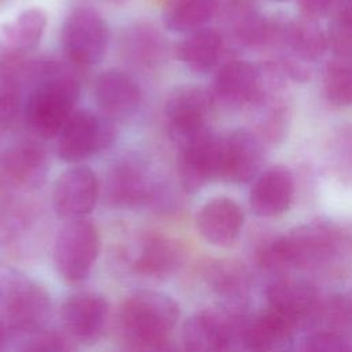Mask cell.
I'll use <instances>...</instances> for the list:
<instances>
[{"mask_svg":"<svg viewBox=\"0 0 352 352\" xmlns=\"http://www.w3.org/2000/svg\"><path fill=\"white\" fill-rule=\"evenodd\" d=\"M179 319L173 298L154 290H139L128 296L120 309L124 338L139 351L169 341Z\"/></svg>","mask_w":352,"mask_h":352,"instance_id":"obj_2","label":"cell"},{"mask_svg":"<svg viewBox=\"0 0 352 352\" xmlns=\"http://www.w3.org/2000/svg\"><path fill=\"white\" fill-rule=\"evenodd\" d=\"M267 301L270 309L293 327L312 318L318 309V294L314 286L296 278L275 280L267 290Z\"/></svg>","mask_w":352,"mask_h":352,"instance_id":"obj_12","label":"cell"},{"mask_svg":"<svg viewBox=\"0 0 352 352\" xmlns=\"http://www.w3.org/2000/svg\"><path fill=\"white\" fill-rule=\"evenodd\" d=\"M60 38L63 51L73 63L92 66L106 54L109 28L95 8L78 7L66 16Z\"/></svg>","mask_w":352,"mask_h":352,"instance_id":"obj_5","label":"cell"},{"mask_svg":"<svg viewBox=\"0 0 352 352\" xmlns=\"http://www.w3.org/2000/svg\"><path fill=\"white\" fill-rule=\"evenodd\" d=\"M205 278L209 286L228 301L241 300L249 289V278L243 267L231 261H214L208 265Z\"/></svg>","mask_w":352,"mask_h":352,"instance_id":"obj_28","label":"cell"},{"mask_svg":"<svg viewBox=\"0 0 352 352\" xmlns=\"http://www.w3.org/2000/svg\"><path fill=\"white\" fill-rule=\"evenodd\" d=\"M324 92L327 99L337 106L352 104V63L341 65L329 73Z\"/></svg>","mask_w":352,"mask_h":352,"instance_id":"obj_31","label":"cell"},{"mask_svg":"<svg viewBox=\"0 0 352 352\" xmlns=\"http://www.w3.org/2000/svg\"><path fill=\"white\" fill-rule=\"evenodd\" d=\"M99 194V182L94 170L88 166H74L56 179L52 190V202L60 217L77 220L92 212Z\"/></svg>","mask_w":352,"mask_h":352,"instance_id":"obj_8","label":"cell"},{"mask_svg":"<svg viewBox=\"0 0 352 352\" xmlns=\"http://www.w3.org/2000/svg\"><path fill=\"white\" fill-rule=\"evenodd\" d=\"M99 248V232L91 221L69 220L59 230L54 245V264L58 274L70 283L84 280L98 258Z\"/></svg>","mask_w":352,"mask_h":352,"instance_id":"obj_3","label":"cell"},{"mask_svg":"<svg viewBox=\"0 0 352 352\" xmlns=\"http://www.w3.org/2000/svg\"><path fill=\"white\" fill-rule=\"evenodd\" d=\"M47 158L36 144H21L10 150L3 160V173L14 186L36 188L47 176Z\"/></svg>","mask_w":352,"mask_h":352,"instance_id":"obj_21","label":"cell"},{"mask_svg":"<svg viewBox=\"0 0 352 352\" xmlns=\"http://www.w3.org/2000/svg\"><path fill=\"white\" fill-rule=\"evenodd\" d=\"M80 81L72 70L54 60H41L40 74L23 103L26 126L43 139L58 136L76 111Z\"/></svg>","mask_w":352,"mask_h":352,"instance_id":"obj_1","label":"cell"},{"mask_svg":"<svg viewBox=\"0 0 352 352\" xmlns=\"http://www.w3.org/2000/svg\"><path fill=\"white\" fill-rule=\"evenodd\" d=\"M217 10V0H172L165 11V26L175 33H192L205 28Z\"/></svg>","mask_w":352,"mask_h":352,"instance_id":"obj_25","label":"cell"},{"mask_svg":"<svg viewBox=\"0 0 352 352\" xmlns=\"http://www.w3.org/2000/svg\"><path fill=\"white\" fill-rule=\"evenodd\" d=\"M275 1H285V0H275Z\"/></svg>","mask_w":352,"mask_h":352,"instance_id":"obj_38","label":"cell"},{"mask_svg":"<svg viewBox=\"0 0 352 352\" xmlns=\"http://www.w3.org/2000/svg\"><path fill=\"white\" fill-rule=\"evenodd\" d=\"M294 192L293 176L283 166L267 169L254 183L250 191V208L261 217H274L286 212Z\"/></svg>","mask_w":352,"mask_h":352,"instance_id":"obj_18","label":"cell"},{"mask_svg":"<svg viewBox=\"0 0 352 352\" xmlns=\"http://www.w3.org/2000/svg\"><path fill=\"white\" fill-rule=\"evenodd\" d=\"M231 337V326L221 315L202 311L183 326V352H230Z\"/></svg>","mask_w":352,"mask_h":352,"instance_id":"obj_17","label":"cell"},{"mask_svg":"<svg viewBox=\"0 0 352 352\" xmlns=\"http://www.w3.org/2000/svg\"><path fill=\"white\" fill-rule=\"evenodd\" d=\"M243 226V212L230 198L208 201L197 214L199 235L210 245L230 246L239 235Z\"/></svg>","mask_w":352,"mask_h":352,"instance_id":"obj_14","label":"cell"},{"mask_svg":"<svg viewBox=\"0 0 352 352\" xmlns=\"http://www.w3.org/2000/svg\"><path fill=\"white\" fill-rule=\"evenodd\" d=\"M223 51V38L214 29L202 28L188 33L176 45V56L190 70L208 73L214 69Z\"/></svg>","mask_w":352,"mask_h":352,"instance_id":"obj_22","label":"cell"},{"mask_svg":"<svg viewBox=\"0 0 352 352\" xmlns=\"http://www.w3.org/2000/svg\"><path fill=\"white\" fill-rule=\"evenodd\" d=\"M182 264V249L173 239L157 236L142 248L133 265L135 270L150 278H165Z\"/></svg>","mask_w":352,"mask_h":352,"instance_id":"obj_24","label":"cell"},{"mask_svg":"<svg viewBox=\"0 0 352 352\" xmlns=\"http://www.w3.org/2000/svg\"><path fill=\"white\" fill-rule=\"evenodd\" d=\"M107 301L96 293L70 296L62 305V322L69 333L80 341H95L106 323Z\"/></svg>","mask_w":352,"mask_h":352,"instance_id":"obj_13","label":"cell"},{"mask_svg":"<svg viewBox=\"0 0 352 352\" xmlns=\"http://www.w3.org/2000/svg\"><path fill=\"white\" fill-rule=\"evenodd\" d=\"M224 140L209 129L179 146L177 170L183 188L195 192L214 179L223 177Z\"/></svg>","mask_w":352,"mask_h":352,"instance_id":"obj_6","label":"cell"},{"mask_svg":"<svg viewBox=\"0 0 352 352\" xmlns=\"http://www.w3.org/2000/svg\"><path fill=\"white\" fill-rule=\"evenodd\" d=\"M282 41L296 56L308 62L320 58L327 45L323 33L309 21H297L286 26Z\"/></svg>","mask_w":352,"mask_h":352,"instance_id":"obj_27","label":"cell"},{"mask_svg":"<svg viewBox=\"0 0 352 352\" xmlns=\"http://www.w3.org/2000/svg\"><path fill=\"white\" fill-rule=\"evenodd\" d=\"M22 104V85L0 63V125L10 124Z\"/></svg>","mask_w":352,"mask_h":352,"instance_id":"obj_30","label":"cell"},{"mask_svg":"<svg viewBox=\"0 0 352 352\" xmlns=\"http://www.w3.org/2000/svg\"><path fill=\"white\" fill-rule=\"evenodd\" d=\"M263 144L248 129H236L224 140L223 177L234 183L250 182L263 162Z\"/></svg>","mask_w":352,"mask_h":352,"instance_id":"obj_16","label":"cell"},{"mask_svg":"<svg viewBox=\"0 0 352 352\" xmlns=\"http://www.w3.org/2000/svg\"><path fill=\"white\" fill-rule=\"evenodd\" d=\"M292 268H314L327 261L337 249L336 231L323 223L297 227L282 236Z\"/></svg>","mask_w":352,"mask_h":352,"instance_id":"obj_9","label":"cell"},{"mask_svg":"<svg viewBox=\"0 0 352 352\" xmlns=\"http://www.w3.org/2000/svg\"><path fill=\"white\" fill-rule=\"evenodd\" d=\"M95 99L102 114L110 120H122L138 110L142 92L138 82L128 73L109 69L95 80Z\"/></svg>","mask_w":352,"mask_h":352,"instance_id":"obj_11","label":"cell"},{"mask_svg":"<svg viewBox=\"0 0 352 352\" xmlns=\"http://www.w3.org/2000/svg\"><path fill=\"white\" fill-rule=\"evenodd\" d=\"M260 73L249 62L232 60L217 72L212 95L221 104L238 109L257 100L261 95Z\"/></svg>","mask_w":352,"mask_h":352,"instance_id":"obj_10","label":"cell"},{"mask_svg":"<svg viewBox=\"0 0 352 352\" xmlns=\"http://www.w3.org/2000/svg\"><path fill=\"white\" fill-rule=\"evenodd\" d=\"M4 305L6 316L12 327L33 330L44 322L50 301L43 287L29 280H22L11 286Z\"/></svg>","mask_w":352,"mask_h":352,"instance_id":"obj_19","label":"cell"},{"mask_svg":"<svg viewBox=\"0 0 352 352\" xmlns=\"http://www.w3.org/2000/svg\"><path fill=\"white\" fill-rule=\"evenodd\" d=\"M100 1H104V3H109V4L117 6V4H124V3L128 1V0H100Z\"/></svg>","mask_w":352,"mask_h":352,"instance_id":"obj_37","label":"cell"},{"mask_svg":"<svg viewBox=\"0 0 352 352\" xmlns=\"http://www.w3.org/2000/svg\"><path fill=\"white\" fill-rule=\"evenodd\" d=\"M293 326L271 309L254 318L243 331V338L252 352H278L290 340Z\"/></svg>","mask_w":352,"mask_h":352,"instance_id":"obj_23","label":"cell"},{"mask_svg":"<svg viewBox=\"0 0 352 352\" xmlns=\"http://www.w3.org/2000/svg\"><path fill=\"white\" fill-rule=\"evenodd\" d=\"M106 192L113 205L135 206L148 199L151 187L143 168L132 160H124L109 172Z\"/></svg>","mask_w":352,"mask_h":352,"instance_id":"obj_20","label":"cell"},{"mask_svg":"<svg viewBox=\"0 0 352 352\" xmlns=\"http://www.w3.org/2000/svg\"><path fill=\"white\" fill-rule=\"evenodd\" d=\"M140 352H179V349H177V346L175 344H172L170 341H166V342H162L160 345L143 349Z\"/></svg>","mask_w":352,"mask_h":352,"instance_id":"obj_35","label":"cell"},{"mask_svg":"<svg viewBox=\"0 0 352 352\" xmlns=\"http://www.w3.org/2000/svg\"><path fill=\"white\" fill-rule=\"evenodd\" d=\"M213 95L204 88L184 85L169 94L165 102V118L172 139L180 146L208 131L206 122Z\"/></svg>","mask_w":352,"mask_h":352,"instance_id":"obj_7","label":"cell"},{"mask_svg":"<svg viewBox=\"0 0 352 352\" xmlns=\"http://www.w3.org/2000/svg\"><path fill=\"white\" fill-rule=\"evenodd\" d=\"M4 341H6V329H4L3 322L0 320V352H1V349H3Z\"/></svg>","mask_w":352,"mask_h":352,"instance_id":"obj_36","label":"cell"},{"mask_svg":"<svg viewBox=\"0 0 352 352\" xmlns=\"http://www.w3.org/2000/svg\"><path fill=\"white\" fill-rule=\"evenodd\" d=\"M47 15L41 8H28L0 25V62L23 58L41 40Z\"/></svg>","mask_w":352,"mask_h":352,"instance_id":"obj_15","label":"cell"},{"mask_svg":"<svg viewBox=\"0 0 352 352\" xmlns=\"http://www.w3.org/2000/svg\"><path fill=\"white\" fill-rule=\"evenodd\" d=\"M329 44L341 56H352V0L337 11L329 29Z\"/></svg>","mask_w":352,"mask_h":352,"instance_id":"obj_29","label":"cell"},{"mask_svg":"<svg viewBox=\"0 0 352 352\" xmlns=\"http://www.w3.org/2000/svg\"><path fill=\"white\" fill-rule=\"evenodd\" d=\"M170 1H172V0H170Z\"/></svg>","mask_w":352,"mask_h":352,"instance_id":"obj_40","label":"cell"},{"mask_svg":"<svg viewBox=\"0 0 352 352\" xmlns=\"http://www.w3.org/2000/svg\"><path fill=\"white\" fill-rule=\"evenodd\" d=\"M56 155L69 164L81 162L106 150L116 138L113 120L89 110H76L56 136Z\"/></svg>","mask_w":352,"mask_h":352,"instance_id":"obj_4","label":"cell"},{"mask_svg":"<svg viewBox=\"0 0 352 352\" xmlns=\"http://www.w3.org/2000/svg\"><path fill=\"white\" fill-rule=\"evenodd\" d=\"M126 56L139 65L154 66L165 56L166 44L162 34L148 23H136L125 30L122 38Z\"/></svg>","mask_w":352,"mask_h":352,"instance_id":"obj_26","label":"cell"},{"mask_svg":"<svg viewBox=\"0 0 352 352\" xmlns=\"http://www.w3.org/2000/svg\"><path fill=\"white\" fill-rule=\"evenodd\" d=\"M302 352H352L346 341L333 331H319L308 337Z\"/></svg>","mask_w":352,"mask_h":352,"instance_id":"obj_32","label":"cell"},{"mask_svg":"<svg viewBox=\"0 0 352 352\" xmlns=\"http://www.w3.org/2000/svg\"><path fill=\"white\" fill-rule=\"evenodd\" d=\"M21 352H70L66 341L55 331H43L33 336Z\"/></svg>","mask_w":352,"mask_h":352,"instance_id":"obj_33","label":"cell"},{"mask_svg":"<svg viewBox=\"0 0 352 352\" xmlns=\"http://www.w3.org/2000/svg\"><path fill=\"white\" fill-rule=\"evenodd\" d=\"M3 1H4V0H0V4H3Z\"/></svg>","mask_w":352,"mask_h":352,"instance_id":"obj_39","label":"cell"},{"mask_svg":"<svg viewBox=\"0 0 352 352\" xmlns=\"http://www.w3.org/2000/svg\"><path fill=\"white\" fill-rule=\"evenodd\" d=\"M340 3L341 0H298V7L308 19H318L329 15Z\"/></svg>","mask_w":352,"mask_h":352,"instance_id":"obj_34","label":"cell"}]
</instances>
